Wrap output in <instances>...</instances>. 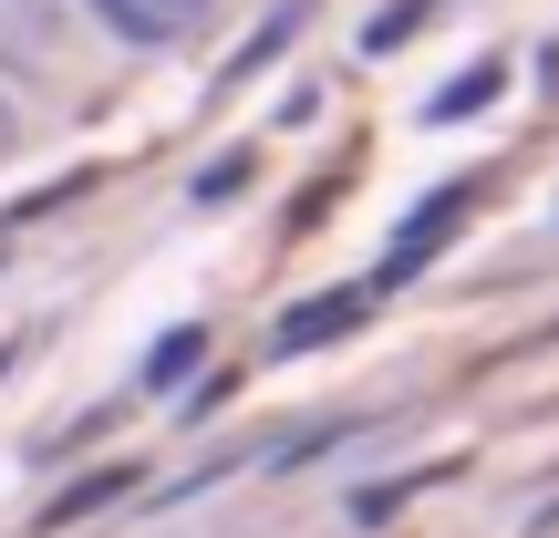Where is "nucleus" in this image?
<instances>
[{
    "label": "nucleus",
    "mask_w": 559,
    "mask_h": 538,
    "mask_svg": "<svg viewBox=\"0 0 559 538\" xmlns=\"http://www.w3.org/2000/svg\"><path fill=\"white\" fill-rule=\"evenodd\" d=\"M187 362H198V332H177V342H156V362H145V373H156V383H177Z\"/></svg>",
    "instance_id": "9d476101"
},
{
    "label": "nucleus",
    "mask_w": 559,
    "mask_h": 538,
    "mask_svg": "<svg viewBox=\"0 0 559 538\" xmlns=\"http://www.w3.org/2000/svg\"><path fill=\"white\" fill-rule=\"evenodd\" d=\"M362 311H373V290H321V300H300V311L270 321V352L280 362H290V352H321V342H342Z\"/></svg>",
    "instance_id": "f03ea898"
},
{
    "label": "nucleus",
    "mask_w": 559,
    "mask_h": 538,
    "mask_svg": "<svg viewBox=\"0 0 559 538\" xmlns=\"http://www.w3.org/2000/svg\"><path fill=\"white\" fill-rule=\"evenodd\" d=\"M0 145H11V104H0Z\"/></svg>",
    "instance_id": "9b49d317"
},
{
    "label": "nucleus",
    "mask_w": 559,
    "mask_h": 538,
    "mask_svg": "<svg viewBox=\"0 0 559 538\" xmlns=\"http://www.w3.org/2000/svg\"><path fill=\"white\" fill-rule=\"evenodd\" d=\"M239 187H249V156H218V166H207V177H198V207H218V198H239Z\"/></svg>",
    "instance_id": "6e6552de"
},
{
    "label": "nucleus",
    "mask_w": 559,
    "mask_h": 538,
    "mask_svg": "<svg viewBox=\"0 0 559 538\" xmlns=\"http://www.w3.org/2000/svg\"><path fill=\"white\" fill-rule=\"evenodd\" d=\"M498 83H508V73H498V62H477V73H466V83H445V94H436V104H425V115H436V124H456V115H477V104H487V94H498Z\"/></svg>",
    "instance_id": "39448f33"
},
{
    "label": "nucleus",
    "mask_w": 559,
    "mask_h": 538,
    "mask_svg": "<svg viewBox=\"0 0 559 538\" xmlns=\"http://www.w3.org/2000/svg\"><path fill=\"white\" fill-rule=\"evenodd\" d=\"M404 498H415V487H362V498H353V528H383Z\"/></svg>",
    "instance_id": "1a4fd4ad"
},
{
    "label": "nucleus",
    "mask_w": 559,
    "mask_h": 538,
    "mask_svg": "<svg viewBox=\"0 0 559 538\" xmlns=\"http://www.w3.org/2000/svg\"><path fill=\"white\" fill-rule=\"evenodd\" d=\"M436 11V0H404V11H383L373 32H362V52H394V41H415V21Z\"/></svg>",
    "instance_id": "0eeeda50"
},
{
    "label": "nucleus",
    "mask_w": 559,
    "mask_h": 538,
    "mask_svg": "<svg viewBox=\"0 0 559 538\" xmlns=\"http://www.w3.org/2000/svg\"><path fill=\"white\" fill-rule=\"evenodd\" d=\"M456 218H466V198H456V187H436V198H425L415 218H404V239H394V270H383V279L425 270V249H436V228H456Z\"/></svg>",
    "instance_id": "20e7f679"
},
{
    "label": "nucleus",
    "mask_w": 559,
    "mask_h": 538,
    "mask_svg": "<svg viewBox=\"0 0 559 538\" xmlns=\"http://www.w3.org/2000/svg\"><path fill=\"white\" fill-rule=\"evenodd\" d=\"M300 21H311V0H280V11L260 21V41H249V52H239V73H260V62H270V52H280V41H290V32H300Z\"/></svg>",
    "instance_id": "423d86ee"
},
{
    "label": "nucleus",
    "mask_w": 559,
    "mask_h": 538,
    "mask_svg": "<svg viewBox=\"0 0 559 538\" xmlns=\"http://www.w3.org/2000/svg\"><path fill=\"white\" fill-rule=\"evenodd\" d=\"M94 21L115 41H135V52H166V41H187L207 21V0H94Z\"/></svg>",
    "instance_id": "f257e3e1"
},
{
    "label": "nucleus",
    "mask_w": 559,
    "mask_h": 538,
    "mask_svg": "<svg viewBox=\"0 0 559 538\" xmlns=\"http://www.w3.org/2000/svg\"><path fill=\"white\" fill-rule=\"evenodd\" d=\"M62 32V0H0V62H41Z\"/></svg>",
    "instance_id": "7ed1b4c3"
}]
</instances>
